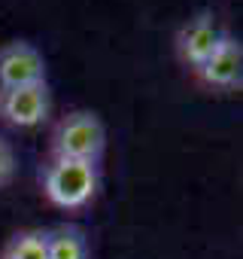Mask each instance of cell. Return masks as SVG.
<instances>
[{
    "instance_id": "cell-7",
    "label": "cell",
    "mask_w": 243,
    "mask_h": 259,
    "mask_svg": "<svg viewBox=\"0 0 243 259\" xmlns=\"http://www.w3.org/2000/svg\"><path fill=\"white\" fill-rule=\"evenodd\" d=\"M49 259H88V238L79 226H55L46 232Z\"/></svg>"
},
{
    "instance_id": "cell-4",
    "label": "cell",
    "mask_w": 243,
    "mask_h": 259,
    "mask_svg": "<svg viewBox=\"0 0 243 259\" xmlns=\"http://www.w3.org/2000/svg\"><path fill=\"white\" fill-rule=\"evenodd\" d=\"M222 37H225V28L219 25V19L210 10H204V13L192 16L186 25H179L176 37H173V52H176L179 64H186L189 70H198L213 55V49L219 46Z\"/></svg>"
},
{
    "instance_id": "cell-6",
    "label": "cell",
    "mask_w": 243,
    "mask_h": 259,
    "mask_svg": "<svg viewBox=\"0 0 243 259\" xmlns=\"http://www.w3.org/2000/svg\"><path fill=\"white\" fill-rule=\"evenodd\" d=\"M46 79V58L28 40H13L0 46V89H16Z\"/></svg>"
},
{
    "instance_id": "cell-5",
    "label": "cell",
    "mask_w": 243,
    "mask_h": 259,
    "mask_svg": "<svg viewBox=\"0 0 243 259\" xmlns=\"http://www.w3.org/2000/svg\"><path fill=\"white\" fill-rule=\"evenodd\" d=\"M192 73L198 76V82L204 89H213V92H240V85H243V43L225 31V37L219 40V46L213 49V55L198 70H192Z\"/></svg>"
},
{
    "instance_id": "cell-9",
    "label": "cell",
    "mask_w": 243,
    "mask_h": 259,
    "mask_svg": "<svg viewBox=\"0 0 243 259\" xmlns=\"http://www.w3.org/2000/svg\"><path fill=\"white\" fill-rule=\"evenodd\" d=\"M19 174V159H16V150L13 144L0 135V189H7Z\"/></svg>"
},
{
    "instance_id": "cell-3",
    "label": "cell",
    "mask_w": 243,
    "mask_h": 259,
    "mask_svg": "<svg viewBox=\"0 0 243 259\" xmlns=\"http://www.w3.org/2000/svg\"><path fill=\"white\" fill-rule=\"evenodd\" d=\"M52 113L49 82H28L16 89H0V122L13 128H37Z\"/></svg>"
},
{
    "instance_id": "cell-2",
    "label": "cell",
    "mask_w": 243,
    "mask_h": 259,
    "mask_svg": "<svg viewBox=\"0 0 243 259\" xmlns=\"http://www.w3.org/2000/svg\"><path fill=\"white\" fill-rule=\"evenodd\" d=\"M103 150H106V128L94 110H70L52 128L49 153L58 159H79L100 165Z\"/></svg>"
},
{
    "instance_id": "cell-1",
    "label": "cell",
    "mask_w": 243,
    "mask_h": 259,
    "mask_svg": "<svg viewBox=\"0 0 243 259\" xmlns=\"http://www.w3.org/2000/svg\"><path fill=\"white\" fill-rule=\"evenodd\" d=\"M40 189H43V198L52 207H58V210H79L100 189V165L97 162L49 156V162L40 171Z\"/></svg>"
},
{
    "instance_id": "cell-8",
    "label": "cell",
    "mask_w": 243,
    "mask_h": 259,
    "mask_svg": "<svg viewBox=\"0 0 243 259\" xmlns=\"http://www.w3.org/2000/svg\"><path fill=\"white\" fill-rule=\"evenodd\" d=\"M0 259H49V241H46V232L43 229H22L16 232Z\"/></svg>"
}]
</instances>
